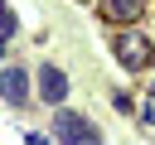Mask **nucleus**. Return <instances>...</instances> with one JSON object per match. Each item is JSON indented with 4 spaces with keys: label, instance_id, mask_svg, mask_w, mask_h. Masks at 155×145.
I'll list each match as a JSON object with an SVG mask.
<instances>
[{
    "label": "nucleus",
    "instance_id": "1",
    "mask_svg": "<svg viewBox=\"0 0 155 145\" xmlns=\"http://www.w3.org/2000/svg\"><path fill=\"white\" fill-rule=\"evenodd\" d=\"M53 130H58L63 145H102L97 130H92V121H87V116H73V111H58V126H53Z\"/></svg>",
    "mask_w": 155,
    "mask_h": 145
},
{
    "label": "nucleus",
    "instance_id": "2",
    "mask_svg": "<svg viewBox=\"0 0 155 145\" xmlns=\"http://www.w3.org/2000/svg\"><path fill=\"white\" fill-rule=\"evenodd\" d=\"M150 44L140 39V34H121L116 39V58H121V68H131V72H140V68H150Z\"/></svg>",
    "mask_w": 155,
    "mask_h": 145
},
{
    "label": "nucleus",
    "instance_id": "3",
    "mask_svg": "<svg viewBox=\"0 0 155 145\" xmlns=\"http://www.w3.org/2000/svg\"><path fill=\"white\" fill-rule=\"evenodd\" d=\"M0 97H5L10 106H24V102H29V72H24V68H5V72H0Z\"/></svg>",
    "mask_w": 155,
    "mask_h": 145
},
{
    "label": "nucleus",
    "instance_id": "4",
    "mask_svg": "<svg viewBox=\"0 0 155 145\" xmlns=\"http://www.w3.org/2000/svg\"><path fill=\"white\" fill-rule=\"evenodd\" d=\"M39 97H44V102H53V106L68 97V77H63L53 63H44V68H39Z\"/></svg>",
    "mask_w": 155,
    "mask_h": 145
},
{
    "label": "nucleus",
    "instance_id": "5",
    "mask_svg": "<svg viewBox=\"0 0 155 145\" xmlns=\"http://www.w3.org/2000/svg\"><path fill=\"white\" fill-rule=\"evenodd\" d=\"M102 14L111 24H131V19L145 14V0H102Z\"/></svg>",
    "mask_w": 155,
    "mask_h": 145
},
{
    "label": "nucleus",
    "instance_id": "6",
    "mask_svg": "<svg viewBox=\"0 0 155 145\" xmlns=\"http://www.w3.org/2000/svg\"><path fill=\"white\" fill-rule=\"evenodd\" d=\"M10 34H15V14L0 5V39H10Z\"/></svg>",
    "mask_w": 155,
    "mask_h": 145
},
{
    "label": "nucleus",
    "instance_id": "7",
    "mask_svg": "<svg viewBox=\"0 0 155 145\" xmlns=\"http://www.w3.org/2000/svg\"><path fill=\"white\" fill-rule=\"evenodd\" d=\"M0 53H5V39H0Z\"/></svg>",
    "mask_w": 155,
    "mask_h": 145
},
{
    "label": "nucleus",
    "instance_id": "8",
    "mask_svg": "<svg viewBox=\"0 0 155 145\" xmlns=\"http://www.w3.org/2000/svg\"><path fill=\"white\" fill-rule=\"evenodd\" d=\"M78 5H87V0H78Z\"/></svg>",
    "mask_w": 155,
    "mask_h": 145
},
{
    "label": "nucleus",
    "instance_id": "9",
    "mask_svg": "<svg viewBox=\"0 0 155 145\" xmlns=\"http://www.w3.org/2000/svg\"><path fill=\"white\" fill-rule=\"evenodd\" d=\"M0 5H5V0H0Z\"/></svg>",
    "mask_w": 155,
    "mask_h": 145
}]
</instances>
